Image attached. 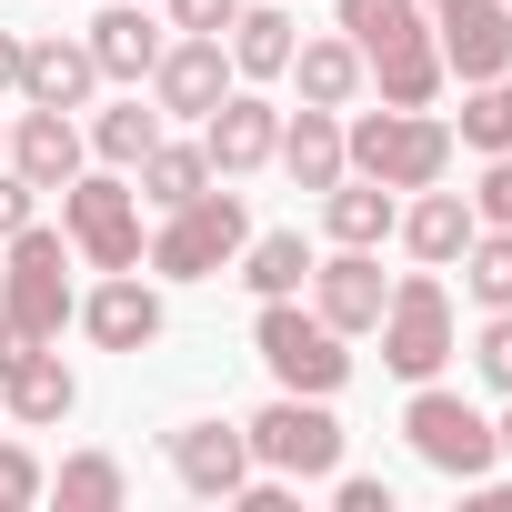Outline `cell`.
Masks as SVG:
<instances>
[{"mask_svg": "<svg viewBox=\"0 0 512 512\" xmlns=\"http://www.w3.org/2000/svg\"><path fill=\"white\" fill-rule=\"evenodd\" d=\"M332 502H342V512H392V482H372V472H332Z\"/></svg>", "mask_w": 512, "mask_h": 512, "instance_id": "obj_36", "label": "cell"}, {"mask_svg": "<svg viewBox=\"0 0 512 512\" xmlns=\"http://www.w3.org/2000/svg\"><path fill=\"white\" fill-rule=\"evenodd\" d=\"M452 141L462 151H512V101H502V81H462V121H452Z\"/></svg>", "mask_w": 512, "mask_h": 512, "instance_id": "obj_30", "label": "cell"}, {"mask_svg": "<svg viewBox=\"0 0 512 512\" xmlns=\"http://www.w3.org/2000/svg\"><path fill=\"white\" fill-rule=\"evenodd\" d=\"M312 262H322V251H312L302 231H251V241H241V282H251V302H292V292L312 282Z\"/></svg>", "mask_w": 512, "mask_h": 512, "instance_id": "obj_26", "label": "cell"}, {"mask_svg": "<svg viewBox=\"0 0 512 512\" xmlns=\"http://www.w3.org/2000/svg\"><path fill=\"white\" fill-rule=\"evenodd\" d=\"M472 211L512 231V151H492V161H482V181H472Z\"/></svg>", "mask_w": 512, "mask_h": 512, "instance_id": "obj_33", "label": "cell"}, {"mask_svg": "<svg viewBox=\"0 0 512 512\" xmlns=\"http://www.w3.org/2000/svg\"><path fill=\"white\" fill-rule=\"evenodd\" d=\"M472 372L512 402V312H482V342H472Z\"/></svg>", "mask_w": 512, "mask_h": 512, "instance_id": "obj_32", "label": "cell"}, {"mask_svg": "<svg viewBox=\"0 0 512 512\" xmlns=\"http://www.w3.org/2000/svg\"><path fill=\"white\" fill-rule=\"evenodd\" d=\"M81 41H91L101 81H121V91H141L151 61H161V21H151V0H101V21H91Z\"/></svg>", "mask_w": 512, "mask_h": 512, "instance_id": "obj_20", "label": "cell"}, {"mask_svg": "<svg viewBox=\"0 0 512 512\" xmlns=\"http://www.w3.org/2000/svg\"><path fill=\"white\" fill-rule=\"evenodd\" d=\"M0 91H21V31H0Z\"/></svg>", "mask_w": 512, "mask_h": 512, "instance_id": "obj_38", "label": "cell"}, {"mask_svg": "<svg viewBox=\"0 0 512 512\" xmlns=\"http://www.w3.org/2000/svg\"><path fill=\"white\" fill-rule=\"evenodd\" d=\"M0 141H11V131H0Z\"/></svg>", "mask_w": 512, "mask_h": 512, "instance_id": "obj_42", "label": "cell"}, {"mask_svg": "<svg viewBox=\"0 0 512 512\" xmlns=\"http://www.w3.org/2000/svg\"><path fill=\"white\" fill-rule=\"evenodd\" d=\"M241 432H251V472H282V482H332L342 472V422H332L322 392H282Z\"/></svg>", "mask_w": 512, "mask_h": 512, "instance_id": "obj_6", "label": "cell"}, {"mask_svg": "<svg viewBox=\"0 0 512 512\" xmlns=\"http://www.w3.org/2000/svg\"><path fill=\"white\" fill-rule=\"evenodd\" d=\"M402 432H412V452H422L442 482H472V472H492V462H502V432H492L462 392H442V382H412Z\"/></svg>", "mask_w": 512, "mask_h": 512, "instance_id": "obj_9", "label": "cell"}, {"mask_svg": "<svg viewBox=\"0 0 512 512\" xmlns=\"http://www.w3.org/2000/svg\"><path fill=\"white\" fill-rule=\"evenodd\" d=\"M452 272H462V292H472L482 312H512V231L482 221V231L462 241V262H452Z\"/></svg>", "mask_w": 512, "mask_h": 512, "instance_id": "obj_28", "label": "cell"}, {"mask_svg": "<svg viewBox=\"0 0 512 512\" xmlns=\"http://www.w3.org/2000/svg\"><path fill=\"white\" fill-rule=\"evenodd\" d=\"M502 101H512V71H502Z\"/></svg>", "mask_w": 512, "mask_h": 512, "instance_id": "obj_41", "label": "cell"}, {"mask_svg": "<svg viewBox=\"0 0 512 512\" xmlns=\"http://www.w3.org/2000/svg\"><path fill=\"white\" fill-rule=\"evenodd\" d=\"M452 121L442 111H362V121H342V161L362 171V181H392V191H432L442 171H452Z\"/></svg>", "mask_w": 512, "mask_h": 512, "instance_id": "obj_2", "label": "cell"}, {"mask_svg": "<svg viewBox=\"0 0 512 512\" xmlns=\"http://www.w3.org/2000/svg\"><path fill=\"white\" fill-rule=\"evenodd\" d=\"M372 332H382V372L432 382V372L452 362V292H442V272H432V262H422V272H402Z\"/></svg>", "mask_w": 512, "mask_h": 512, "instance_id": "obj_8", "label": "cell"}, {"mask_svg": "<svg viewBox=\"0 0 512 512\" xmlns=\"http://www.w3.org/2000/svg\"><path fill=\"white\" fill-rule=\"evenodd\" d=\"M0 312H11L31 342H61V322L81 312V292H71V231L21 221L11 241H0Z\"/></svg>", "mask_w": 512, "mask_h": 512, "instance_id": "obj_3", "label": "cell"}, {"mask_svg": "<svg viewBox=\"0 0 512 512\" xmlns=\"http://www.w3.org/2000/svg\"><path fill=\"white\" fill-rule=\"evenodd\" d=\"M0 161H11L31 191H61V181L91 161V141H81L71 111H31V101H21V121H11V141H0Z\"/></svg>", "mask_w": 512, "mask_h": 512, "instance_id": "obj_17", "label": "cell"}, {"mask_svg": "<svg viewBox=\"0 0 512 512\" xmlns=\"http://www.w3.org/2000/svg\"><path fill=\"white\" fill-rule=\"evenodd\" d=\"M302 292H312V312H322L342 342H352V332H372V322H382V302H392L382 262H372V251H342V241H332V262H312V282H302Z\"/></svg>", "mask_w": 512, "mask_h": 512, "instance_id": "obj_15", "label": "cell"}, {"mask_svg": "<svg viewBox=\"0 0 512 512\" xmlns=\"http://www.w3.org/2000/svg\"><path fill=\"white\" fill-rule=\"evenodd\" d=\"M231 81H241V71H231V51H221L211 31H171L161 61H151V101H161V121H211Z\"/></svg>", "mask_w": 512, "mask_h": 512, "instance_id": "obj_10", "label": "cell"}, {"mask_svg": "<svg viewBox=\"0 0 512 512\" xmlns=\"http://www.w3.org/2000/svg\"><path fill=\"white\" fill-rule=\"evenodd\" d=\"M71 322H81L101 352H151V342H161V292H151L141 272H101Z\"/></svg>", "mask_w": 512, "mask_h": 512, "instance_id": "obj_14", "label": "cell"}, {"mask_svg": "<svg viewBox=\"0 0 512 512\" xmlns=\"http://www.w3.org/2000/svg\"><path fill=\"white\" fill-rule=\"evenodd\" d=\"M171 482H181L191 502H231V492L251 482V432H241V422H181V432H171Z\"/></svg>", "mask_w": 512, "mask_h": 512, "instance_id": "obj_13", "label": "cell"}, {"mask_svg": "<svg viewBox=\"0 0 512 512\" xmlns=\"http://www.w3.org/2000/svg\"><path fill=\"white\" fill-rule=\"evenodd\" d=\"M422 11H452V0H422Z\"/></svg>", "mask_w": 512, "mask_h": 512, "instance_id": "obj_40", "label": "cell"}, {"mask_svg": "<svg viewBox=\"0 0 512 512\" xmlns=\"http://www.w3.org/2000/svg\"><path fill=\"white\" fill-rule=\"evenodd\" d=\"M0 412H11L21 432H61V422L81 412V372L41 342V352H21L11 372H0Z\"/></svg>", "mask_w": 512, "mask_h": 512, "instance_id": "obj_16", "label": "cell"}, {"mask_svg": "<svg viewBox=\"0 0 512 512\" xmlns=\"http://www.w3.org/2000/svg\"><path fill=\"white\" fill-rule=\"evenodd\" d=\"M61 231H71V251L91 272H141V191H131V171H71L61 181Z\"/></svg>", "mask_w": 512, "mask_h": 512, "instance_id": "obj_5", "label": "cell"}, {"mask_svg": "<svg viewBox=\"0 0 512 512\" xmlns=\"http://www.w3.org/2000/svg\"><path fill=\"white\" fill-rule=\"evenodd\" d=\"M221 51H231V71H241V81H282V71H292V51H302V21H292V11H272V0H241V21L221 31Z\"/></svg>", "mask_w": 512, "mask_h": 512, "instance_id": "obj_22", "label": "cell"}, {"mask_svg": "<svg viewBox=\"0 0 512 512\" xmlns=\"http://www.w3.org/2000/svg\"><path fill=\"white\" fill-rule=\"evenodd\" d=\"M282 171H292V191H332L352 161H342V111H282V151H272Z\"/></svg>", "mask_w": 512, "mask_h": 512, "instance_id": "obj_23", "label": "cell"}, {"mask_svg": "<svg viewBox=\"0 0 512 512\" xmlns=\"http://www.w3.org/2000/svg\"><path fill=\"white\" fill-rule=\"evenodd\" d=\"M161 11H171V31H211V41H221V31L241 21V0H161Z\"/></svg>", "mask_w": 512, "mask_h": 512, "instance_id": "obj_34", "label": "cell"}, {"mask_svg": "<svg viewBox=\"0 0 512 512\" xmlns=\"http://www.w3.org/2000/svg\"><path fill=\"white\" fill-rule=\"evenodd\" d=\"M282 81H292L312 111H352V101H362V51H352L342 31H322V41H302V51H292V71H282Z\"/></svg>", "mask_w": 512, "mask_h": 512, "instance_id": "obj_24", "label": "cell"}, {"mask_svg": "<svg viewBox=\"0 0 512 512\" xmlns=\"http://www.w3.org/2000/svg\"><path fill=\"white\" fill-rule=\"evenodd\" d=\"M41 492H61V512H121V492H131V472L111 462V452H71Z\"/></svg>", "mask_w": 512, "mask_h": 512, "instance_id": "obj_29", "label": "cell"}, {"mask_svg": "<svg viewBox=\"0 0 512 512\" xmlns=\"http://www.w3.org/2000/svg\"><path fill=\"white\" fill-rule=\"evenodd\" d=\"M472 231H482L472 191H442V181H432V191H412V201H402V221H392V241L412 251V262H432V272H452V262H462V241H472Z\"/></svg>", "mask_w": 512, "mask_h": 512, "instance_id": "obj_19", "label": "cell"}, {"mask_svg": "<svg viewBox=\"0 0 512 512\" xmlns=\"http://www.w3.org/2000/svg\"><path fill=\"white\" fill-rule=\"evenodd\" d=\"M41 482H51V472H41V452H31V442H0V512H31V502H41Z\"/></svg>", "mask_w": 512, "mask_h": 512, "instance_id": "obj_31", "label": "cell"}, {"mask_svg": "<svg viewBox=\"0 0 512 512\" xmlns=\"http://www.w3.org/2000/svg\"><path fill=\"white\" fill-rule=\"evenodd\" d=\"M81 141H91V161H111V171H141V151L161 141V101L141 111V91H131V101L91 111V131H81Z\"/></svg>", "mask_w": 512, "mask_h": 512, "instance_id": "obj_27", "label": "cell"}, {"mask_svg": "<svg viewBox=\"0 0 512 512\" xmlns=\"http://www.w3.org/2000/svg\"><path fill=\"white\" fill-rule=\"evenodd\" d=\"M432 51H442V81H502L512 71V0H452V11H432Z\"/></svg>", "mask_w": 512, "mask_h": 512, "instance_id": "obj_11", "label": "cell"}, {"mask_svg": "<svg viewBox=\"0 0 512 512\" xmlns=\"http://www.w3.org/2000/svg\"><path fill=\"white\" fill-rule=\"evenodd\" d=\"M241 241H251V211H241L231 181H211V191H191L181 211H161V231H151L141 262H151L161 282H211V272L241 262Z\"/></svg>", "mask_w": 512, "mask_h": 512, "instance_id": "obj_4", "label": "cell"}, {"mask_svg": "<svg viewBox=\"0 0 512 512\" xmlns=\"http://www.w3.org/2000/svg\"><path fill=\"white\" fill-rule=\"evenodd\" d=\"M91 91H101L91 41H61V31L21 41V101H31V111H91Z\"/></svg>", "mask_w": 512, "mask_h": 512, "instance_id": "obj_18", "label": "cell"}, {"mask_svg": "<svg viewBox=\"0 0 512 512\" xmlns=\"http://www.w3.org/2000/svg\"><path fill=\"white\" fill-rule=\"evenodd\" d=\"M392 221H402V191H392V181L342 171V181L322 191V231H332L342 251H382V241H392Z\"/></svg>", "mask_w": 512, "mask_h": 512, "instance_id": "obj_21", "label": "cell"}, {"mask_svg": "<svg viewBox=\"0 0 512 512\" xmlns=\"http://www.w3.org/2000/svg\"><path fill=\"white\" fill-rule=\"evenodd\" d=\"M201 151H211V171L221 181H251V171H272V151H282V111L262 101V91H221V111L201 121Z\"/></svg>", "mask_w": 512, "mask_h": 512, "instance_id": "obj_12", "label": "cell"}, {"mask_svg": "<svg viewBox=\"0 0 512 512\" xmlns=\"http://www.w3.org/2000/svg\"><path fill=\"white\" fill-rule=\"evenodd\" d=\"M21 352H41V342H31V332H21V322H11V312H0V372H11V362H21Z\"/></svg>", "mask_w": 512, "mask_h": 512, "instance_id": "obj_37", "label": "cell"}, {"mask_svg": "<svg viewBox=\"0 0 512 512\" xmlns=\"http://www.w3.org/2000/svg\"><path fill=\"white\" fill-rule=\"evenodd\" d=\"M492 432H502V462H512V412H502V422H492Z\"/></svg>", "mask_w": 512, "mask_h": 512, "instance_id": "obj_39", "label": "cell"}, {"mask_svg": "<svg viewBox=\"0 0 512 512\" xmlns=\"http://www.w3.org/2000/svg\"><path fill=\"white\" fill-rule=\"evenodd\" d=\"M342 41L362 51V81L392 111H432L442 101V51H432L422 0H342Z\"/></svg>", "mask_w": 512, "mask_h": 512, "instance_id": "obj_1", "label": "cell"}, {"mask_svg": "<svg viewBox=\"0 0 512 512\" xmlns=\"http://www.w3.org/2000/svg\"><path fill=\"white\" fill-rule=\"evenodd\" d=\"M251 352L272 362L282 392H322V402H332V392L352 382V342H342L322 312H302V292H292V302H262V322H251Z\"/></svg>", "mask_w": 512, "mask_h": 512, "instance_id": "obj_7", "label": "cell"}, {"mask_svg": "<svg viewBox=\"0 0 512 512\" xmlns=\"http://www.w3.org/2000/svg\"><path fill=\"white\" fill-rule=\"evenodd\" d=\"M21 221H41V191H31V181H21L11 161H0V241H11Z\"/></svg>", "mask_w": 512, "mask_h": 512, "instance_id": "obj_35", "label": "cell"}, {"mask_svg": "<svg viewBox=\"0 0 512 512\" xmlns=\"http://www.w3.org/2000/svg\"><path fill=\"white\" fill-rule=\"evenodd\" d=\"M211 181H221V171H211V151H201V141H171V131H161V141L141 151V171H131V191H141L151 211H181V201H191V191H211Z\"/></svg>", "mask_w": 512, "mask_h": 512, "instance_id": "obj_25", "label": "cell"}]
</instances>
